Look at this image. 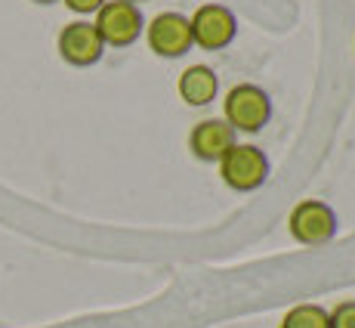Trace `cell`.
Masks as SVG:
<instances>
[{
  "mask_svg": "<svg viewBox=\"0 0 355 328\" xmlns=\"http://www.w3.org/2000/svg\"><path fill=\"white\" fill-rule=\"evenodd\" d=\"M288 232L297 245L306 248H322V245L334 242L340 232V217L322 198H306V202L293 204L288 217Z\"/></svg>",
  "mask_w": 355,
  "mask_h": 328,
  "instance_id": "cell-1",
  "label": "cell"
},
{
  "mask_svg": "<svg viewBox=\"0 0 355 328\" xmlns=\"http://www.w3.org/2000/svg\"><path fill=\"white\" fill-rule=\"evenodd\" d=\"M223 118L235 133H259L272 121V97L259 84H235L223 99Z\"/></svg>",
  "mask_w": 355,
  "mask_h": 328,
  "instance_id": "cell-2",
  "label": "cell"
},
{
  "mask_svg": "<svg viewBox=\"0 0 355 328\" xmlns=\"http://www.w3.org/2000/svg\"><path fill=\"white\" fill-rule=\"evenodd\" d=\"M216 167L232 192H254L269 180V155L254 142H235Z\"/></svg>",
  "mask_w": 355,
  "mask_h": 328,
  "instance_id": "cell-3",
  "label": "cell"
},
{
  "mask_svg": "<svg viewBox=\"0 0 355 328\" xmlns=\"http://www.w3.org/2000/svg\"><path fill=\"white\" fill-rule=\"evenodd\" d=\"M93 25L105 47H130L146 34V16L139 6L127 3V0H105Z\"/></svg>",
  "mask_w": 355,
  "mask_h": 328,
  "instance_id": "cell-4",
  "label": "cell"
},
{
  "mask_svg": "<svg viewBox=\"0 0 355 328\" xmlns=\"http://www.w3.org/2000/svg\"><path fill=\"white\" fill-rule=\"evenodd\" d=\"M189 28H192V44L198 50H226L232 40L238 38V19L229 6L223 3H204L189 16Z\"/></svg>",
  "mask_w": 355,
  "mask_h": 328,
  "instance_id": "cell-5",
  "label": "cell"
},
{
  "mask_svg": "<svg viewBox=\"0 0 355 328\" xmlns=\"http://www.w3.org/2000/svg\"><path fill=\"white\" fill-rule=\"evenodd\" d=\"M146 44L155 56L161 59H182L192 50V28H189V16L182 13H158L152 22H146Z\"/></svg>",
  "mask_w": 355,
  "mask_h": 328,
  "instance_id": "cell-6",
  "label": "cell"
},
{
  "mask_svg": "<svg viewBox=\"0 0 355 328\" xmlns=\"http://www.w3.org/2000/svg\"><path fill=\"white\" fill-rule=\"evenodd\" d=\"M56 50L62 56V63L74 68H90L105 56V44H102L99 31L93 22L78 19V22H68L56 38Z\"/></svg>",
  "mask_w": 355,
  "mask_h": 328,
  "instance_id": "cell-7",
  "label": "cell"
},
{
  "mask_svg": "<svg viewBox=\"0 0 355 328\" xmlns=\"http://www.w3.org/2000/svg\"><path fill=\"white\" fill-rule=\"evenodd\" d=\"M235 142H238V133L232 131L226 118H204L189 133V152L204 164H216Z\"/></svg>",
  "mask_w": 355,
  "mask_h": 328,
  "instance_id": "cell-8",
  "label": "cell"
},
{
  "mask_svg": "<svg viewBox=\"0 0 355 328\" xmlns=\"http://www.w3.org/2000/svg\"><path fill=\"white\" fill-rule=\"evenodd\" d=\"M176 93H180V99L186 102V106L204 108L220 97V74L210 65H201V63L189 65L186 72L180 74V81H176Z\"/></svg>",
  "mask_w": 355,
  "mask_h": 328,
  "instance_id": "cell-9",
  "label": "cell"
},
{
  "mask_svg": "<svg viewBox=\"0 0 355 328\" xmlns=\"http://www.w3.org/2000/svg\"><path fill=\"white\" fill-rule=\"evenodd\" d=\"M278 328H331V313L322 304H297L284 313Z\"/></svg>",
  "mask_w": 355,
  "mask_h": 328,
  "instance_id": "cell-10",
  "label": "cell"
},
{
  "mask_svg": "<svg viewBox=\"0 0 355 328\" xmlns=\"http://www.w3.org/2000/svg\"><path fill=\"white\" fill-rule=\"evenodd\" d=\"M331 313V328H355V300H340Z\"/></svg>",
  "mask_w": 355,
  "mask_h": 328,
  "instance_id": "cell-11",
  "label": "cell"
},
{
  "mask_svg": "<svg viewBox=\"0 0 355 328\" xmlns=\"http://www.w3.org/2000/svg\"><path fill=\"white\" fill-rule=\"evenodd\" d=\"M71 13H78V16H96V13L105 6V0H62Z\"/></svg>",
  "mask_w": 355,
  "mask_h": 328,
  "instance_id": "cell-12",
  "label": "cell"
},
{
  "mask_svg": "<svg viewBox=\"0 0 355 328\" xmlns=\"http://www.w3.org/2000/svg\"><path fill=\"white\" fill-rule=\"evenodd\" d=\"M31 3H37V6H50V3H56V0H31Z\"/></svg>",
  "mask_w": 355,
  "mask_h": 328,
  "instance_id": "cell-13",
  "label": "cell"
},
{
  "mask_svg": "<svg viewBox=\"0 0 355 328\" xmlns=\"http://www.w3.org/2000/svg\"><path fill=\"white\" fill-rule=\"evenodd\" d=\"M127 3H136V6H139V3H142V0H127Z\"/></svg>",
  "mask_w": 355,
  "mask_h": 328,
  "instance_id": "cell-14",
  "label": "cell"
}]
</instances>
